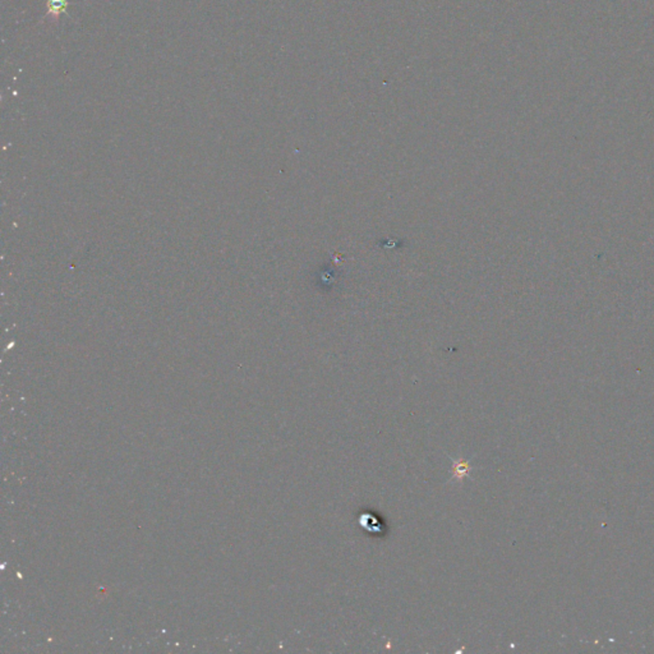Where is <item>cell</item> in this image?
I'll return each mask as SVG.
<instances>
[{
	"instance_id": "6da1fadb",
	"label": "cell",
	"mask_w": 654,
	"mask_h": 654,
	"mask_svg": "<svg viewBox=\"0 0 654 654\" xmlns=\"http://www.w3.org/2000/svg\"><path fill=\"white\" fill-rule=\"evenodd\" d=\"M471 471V465L468 460L465 459H457V460H452V468H451V473H452V479H457L458 482H461L464 478L470 474Z\"/></svg>"
},
{
	"instance_id": "7a4b0ae2",
	"label": "cell",
	"mask_w": 654,
	"mask_h": 654,
	"mask_svg": "<svg viewBox=\"0 0 654 654\" xmlns=\"http://www.w3.org/2000/svg\"><path fill=\"white\" fill-rule=\"evenodd\" d=\"M67 0H49V10L51 14H61L66 12Z\"/></svg>"
}]
</instances>
